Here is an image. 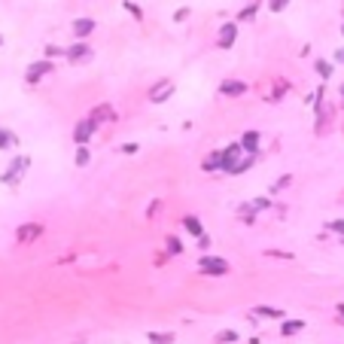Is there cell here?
Instances as JSON below:
<instances>
[{"label": "cell", "instance_id": "e575fe53", "mask_svg": "<svg viewBox=\"0 0 344 344\" xmlns=\"http://www.w3.org/2000/svg\"><path fill=\"white\" fill-rule=\"evenodd\" d=\"M122 153H125V155H137L140 147H137V143H122Z\"/></svg>", "mask_w": 344, "mask_h": 344}, {"label": "cell", "instance_id": "ab89813d", "mask_svg": "<svg viewBox=\"0 0 344 344\" xmlns=\"http://www.w3.org/2000/svg\"><path fill=\"white\" fill-rule=\"evenodd\" d=\"M0 46H3V34H0Z\"/></svg>", "mask_w": 344, "mask_h": 344}, {"label": "cell", "instance_id": "f1b7e54d", "mask_svg": "<svg viewBox=\"0 0 344 344\" xmlns=\"http://www.w3.org/2000/svg\"><path fill=\"white\" fill-rule=\"evenodd\" d=\"M168 253H171V256H180V253H183V244H180V238H168Z\"/></svg>", "mask_w": 344, "mask_h": 344}, {"label": "cell", "instance_id": "cb8c5ba5", "mask_svg": "<svg viewBox=\"0 0 344 344\" xmlns=\"http://www.w3.org/2000/svg\"><path fill=\"white\" fill-rule=\"evenodd\" d=\"M234 341H238V332H231V329L216 332V344H234Z\"/></svg>", "mask_w": 344, "mask_h": 344}, {"label": "cell", "instance_id": "d590c367", "mask_svg": "<svg viewBox=\"0 0 344 344\" xmlns=\"http://www.w3.org/2000/svg\"><path fill=\"white\" fill-rule=\"evenodd\" d=\"M332 61H335V64H344V46L332 52Z\"/></svg>", "mask_w": 344, "mask_h": 344}, {"label": "cell", "instance_id": "52a82bcc", "mask_svg": "<svg viewBox=\"0 0 344 344\" xmlns=\"http://www.w3.org/2000/svg\"><path fill=\"white\" fill-rule=\"evenodd\" d=\"M234 40H238V22L220 25V34H216V43H220V49H231Z\"/></svg>", "mask_w": 344, "mask_h": 344}, {"label": "cell", "instance_id": "d6986e66", "mask_svg": "<svg viewBox=\"0 0 344 344\" xmlns=\"http://www.w3.org/2000/svg\"><path fill=\"white\" fill-rule=\"evenodd\" d=\"M259 6H262V0H250V3H247L241 12H238V22H250V19H256Z\"/></svg>", "mask_w": 344, "mask_h": 344}, {"label": "cell", "instance_id": "8992f818", "mask_svg": "<svg viewBox=\"0 0 344 344\" xmlns=\"http://www.w3.org/2000/svg\"><path fill=\"white\" fill-rule=\"evenodd\" d=\"M52 70H55V64H52L49 58L34 61V64H28V67H25V79H28V82H40L43 76H52Z\"/></svg>", "mask_w": 344, "mask_h": 344}, {"label": "cell", "instance_id": "7a4b0ae2", "mask_svg": "<svg viewBox=\"0 0 344 344\" xmlns=\"http://www.w3.org/2000/svg\"><path fill=\"white\" fill-rule=\"evenodd\" d=\"M198 271H201V274H207V277H226L229 271H231V265L223 259V256H204L198 259Z\"/></svg>", "mask_w": 344, "mask_h": 344}, {"label": "cell", "instance_id": "4dcf8cb0", "mask_svg": "<svg viewBox=\"0 0 344 344\" xmlns=\"http://www.w3.org/2000/svg\"><path fill=\"white\" fill-rule=\"evenodd\" d=\"M265 256H274V259H289V262L296 259L293 253H286V250H265Z\"/></svg>", "mask_w": 344, "mask_h": 344}, {"label": "cell", "instance_id": "83f0119b", "mask_svg": "<svg viewBox=\"0 0 344 344\" xmlns=\"http://www.w3.org/2000/svg\"><path fill=\"white\" fill-rule=\"evenodd\" d=\"M250 204H253V210H256V213H259V210H265V207H271V198H268V195H259V198H256V201H250Z\"/></svg>", "mask_w": 344, "mask_h": 344}, {"label": "cell", "instance_id": "60d3db41", "mask_svg": "<svg viewBox=\"0 0 344 344\" xmlns=\"http://www.w3.org/2000/svg\"><path fill=\"white\" fill-rule=\"evenodd\" d=\"M341 247H344V238H341Z\"/></svg>", "mask_w": 344, "mask_h": 344}, {"label": "cell", "instance_id": "ffe728a7", "mask_svg": "<svg viewBox=\"0 0 344 344\" xmlns=\"http://www.w3.org/2000/svg\"><path fill=\"white\" fill-rule=\"evenodd\" d=\"M305 329V320H283L280 323V332L283 335H296V332H302Z\"/></svg>", "mask_w": 344, "mask_h": 344}, {"label": "cell", "instance_id": "d4e9b609", "mask_svg": "<svg viewBox=\"0 0 344 344\" xmlns=\"http://www.w3.org/2000/svg\"><path fill=\"white\" fill-rule=\"evenodd\" d=\"M43 52H46V58H49V61H55V58H64V55H67V49H61V46H46Z\"/></svg>", "mask_w": 344, "mask_h": 344}, {"label": "cell", "instance_id": "7402d4cb", "mask_svg": "<svg viewBox=\"0 0 344 344\" xmlns=\"http://www.w3.org/2000/svg\"><path fill=\"white\" fill-rule=\"evenodd\" d=\"M150 344H174V332H147Z\"/></svg>", "mask_w": 344, "mask_h": 344}, {"label": "cell", "instance_id": "5b68a950", "mask_svg": "<svg viewBox=\"0 0 344 344\" xmlns=\"http://www.w3.org/2000/svg\"><path fill=\"white\" fill-rule=\"evenodd\" d=\"M64 58H67L70 64H88V61L95 58V49L88 46V43H82V40H79V43H74V46L67 49V55H64Z\"/></svg>", "mask_w": 344, "mask_h": 344}, {"label": "cell", "instance_id": "2e32d148", "mask_svg": "<svg viewBox=\"0 0 344 344\" xmlns=\"http://www.w3.org/2000/svg\"><path fill=\"white\" fill-rule=\"evenodd\" d=\"M0 150L9 153V150H19V137H15L9 128H0Z\"/></svg>", "mask_w": 344, "mask_h": 344}, {"label": "cell", "instance_id": "603a6c76", "mask_svg": "<svg viewBox=\"0 0 344 344\" xmlns=\"http://www.w3.org/2000/svg\"><path fill=\"white\" fill-rule=\"evenodd\" d=\"M74 161H76V168H85L88 161H92V153H88V147H76V155H74Z\"/></svg>", "mask_w": 344, "mask_h": 344}, {"label": "cell", "instance_id": "f35d334b", "mask_svg": "<svg viewBox=\"0 0 344 344\" xmlns=\"http://www.w3.org/2000/svg\"><path fill=\"white\" fill-rule=\"evenodd\" d=\"M341 34H344V19H341Z\"/></svg>", "mask_w": 344, "mask_h": 344}, {"label": "cell", "instance_id": "3957f363", "mask_svg": "<svg viewBox=\"0 0 344 344\" xmlns=\"http://www.w3.org/2000/svg\"><path fill=\"white\" fill-rule=\"evenodd\" d=\"M174 92H177L174 79H158V82L150 88V92H147V101H150V104H165Z\"/></svg>", "mask_w": 344, "mask_h": 344}, {"label": "cell", "instance_id": "d6a6232c", "mask_svg": "<svg viewBox=\"0 0 344 344\" xmlns=\"http://www.w3.org/2000/svg\"><path fill=\"white\" fill-rule=\"evenodd\" d=\"M195 247L201 250V253H207V250H210V238H207V234H201V238H195Z\"/></svg>", "mask_w": 344, "mask_h": 344}, {"label": "cell", "instance_id": "5bb4252c", "mask_svg": "<svg viewBox=\"0 0 344 344\" xmlns=\"http://www.w3.org/2000/svg\"><path fill=\"white\" fill-rule=\"evenodd\" d=\"M253 317H271V320H286L283 307H271V305H259V307H253Z\"/></svg>", "mask_w": 344, "mask_h": 344}, {"label": "cell", "instance_id": "8d00e7d4", "mask_svg": "<svg viewBox=\"0 0 344 344\" xmlns=\"http://www.w3.org/2000/svg\"><path fill=\"white\" fill-rule=\"evenodd\" d=\"M338 317H344V302H338Z\"/></svg>", "mask_w": 344, "mask_h": 344}, {"label": "cell", "instance_id": "30bf717a", "mask_svg": "<svg viewBox=\"0 0 344 344\" xmlns=\"http://www.w3.org/2000/svg\"><path fill=\"white\" fill-rule=\"evenodd\" d=\"M238 143H241V150H244V153L256 155V153H259V143H262V134H259V131H244Z\"/></svg>", "mask_w": 344, "mask_h": 344}, {"label": "cell", "instance_id": "8fae6325", "mask_svg": "<svg viewBox=\"0 0 344 344\" xmlns=\"http://www.w3.org/2000/svg\"><path fill=\"white\" fill-rule=\"evenodd\" d=\"M70 28H74V37L76 40H85V37H92V34H95V19H74V25H70Z\"/></svg>", "mask_w": 344, "mask_h": 344}, {"label": "cell", "instance_id": "4fadbf2b", "mask_svg": "<svg viewBox=\"0 0 344 344\" xmlns=\"http://www.w3.org/2000/svg\"><path fill=\"white\" fill-rule=\"evenodd\" d=\"M241 155H244L241 143H229V147L223 150V174H226V171L231 168V161H234V158H241Z\"/></svg>", "mask_w": 344, "mask_h": 344}, {"label": "cell", "instance_id": "44dd1931", "mask_svg": "<svg viewBox=\"0 0 344 344\" xmlns=\"http://www.w3.org/2000/svg\"><path fill=\"white\" fill-rule=\"evenodd\" d=\"M88 119H95V122L101 125V122H107V119H113V110H110L107 104H101V107H95V110H92V116H88Z\"/></svg>", "mask_w": 344, "mask_h": 344}, {"label": "cell", "instance_id": "277c9868", "mask_svg": "<svg viewBox=\"0 0 344 344\" xmlns=\"http://www.w3.org/2000/svg\"><path fill=\"white\" fill-rule=\"evenodd\" d=\"M95 134H98V122L95 119H82V122L74 125V143H76V147H85Z\"/></svg>", "mask_w": 344, "mask_h": 344}, {"label": "cell", "instance_id": "7c38bea8", "mask_svg": "<svg viewBox=\"0 0 344 344\" xmlns=\"http://www.w3.org/2000/svg\"><path fill=\"white\" fill-rule=\"evenodd\" d=\"M253 161H256V155H250V153H244L241 158H234V161H231V168H229L226 174H229V177H238V174H247V171L253 168Z\"/></svg>", "mask_w": 344, "mask_h": 344}, {"label": "cell", "instance_id": "4316f807", "mask_svg": "<svg viewBox=\"0 0 344 344\" xmlns=\"http://www.w3.org/2000/svg\"><path fill=\"white\" fill-rule=\"evenodd\" d=\"M122 6H125V9H128V12L134 15V19H137V22H143V9H140V6L134 3V0H125V3H122Z\"/></svg>", "mask_w": 344, "mask_h": 344}, {"label": "cell", "instance_id": "f546056e", "mask_svg": "<svg viewBox=\"0 0 344 344\" xmlns=\"http://www.w3.org/2000/svg\"><path fill=\"white\" fill-rule=\"evenodd\" d=\"M289 183H293V174H286V177H280V180H277V183H274V186H271V195H274V192H280V189H286Z\"/></svg>", "mask_w": 344, "mask_h": 344}, {"label": "cell", "instance_id": "74e56055", "mask_svg": "<svg viewBox=\"0 0 344 344\" xmlns=\"http://www.w3.org/2000/svg\"><path fill=\"white\" fill-rule=\"evenodd\" d=\"M341 110H344V85H341Z\"/></svg>", "mask_w": 344, "mask_h": 344}, {"label": "cell", "instance_id": "836d02e7", "mask_svg": "<svg viewBox=\"0 0 344 344\" xmlns=\"http://www.w3.org/2000/svg\"><path fill=\"white\" fill-rule=\"evenodd\" d=\"M189 15H192V9H189V6H183V9H177V15H174V22H186V19H189Z\"/></svg>", "mask_w": 344, "mask_h": 344}, {"label": "cell", "instance_id": "ac0fdd59", "mask_svg": "<svg viewBox=\"0 0 344 344\" xmlns=\"http://www.w3.org/2000/svg\"><path fill=\"white\" fill-rule=\"evenodd\" d=\"M314 70L320 74V79H329L335 74V61H326V58H317L314 61Z\"/></svg>", "mask_w": 344, "mask_h": 344}, {"label": "cell", "instance_id": "484cf974", "mask_svg": "<svg viewBox=\"0 0 344 344\" xmlns=\"http://www.w3.org/2000/svg\"><path fill=\"white\" fill-rule=\"evenodd\" d=\"M326 231H332V234H338V238H344V220H329V223H326Z\"/></svg>", "mask_w": 344, "mask_h": 344}, {"label": "cell", "instance_id": "ba28073f", "mask_svg": "<svg viewBox=\"0 0 344 344\" xmlns=\"http://www.w3.org/2000/svg\"><path fill=\"white\" fill-rule=\"evenodd\" d=\"M220 95L223 98H244L247 95V82L244 79H223L220 82Z\"/></svg>", "mask_w": 344, "mask_h": 344}, {"label": "cell", "instance_id": "9c48e42d", "mask_svg": "<svg viewBox=\"0 0 344 344\" xmlns=\"http://www.w3.org/2000/svg\"><path fill=\"white\" fill-rule=\"evenodd\" d=\"M40 234H43L40 223H28V226H22L19 231H15V241H19V244H31L34 238H40Z\"/></svg>", "mask_w": 344, "mask_h": 344}, {"label": "cell", "instance_id": "6da1fadb", "mask_svg": "<svg viewBox=\"0 0 344 344\" xmlns=\"http://www.w3.org/2000/svg\"><path fill=\"white\" fill-rule=\"evenodd\" d=\"M28 168H31V155H15L9 161V168L0 174V183L3 186H19L25 180V174H28Z\"/></svg>", "mask_w": 344, "mask_h": 344}, {"label": "cell", "instance_id": "1f68e13d", "mask_svg": "<svg viewBox=\"0 0 344 344\" xmlns=\"http://www.w3.org/2000/svg\"><path fill=\"white\" fill-rule=\"evenodd\" d=\"M286 3H289V0H268V9H271V12H283Z\"/></svg>", "mask_w": 344, "mask_h": 344}, {"label": "cell", "instance_id": "e0dca14e", "mask_svg": "<svg viewBox=\"0 0 344 344\" xmlns=\"http://www.w3.org/2000/svg\"><path fill=\"white\" fill-rule=\"evenodd\" d=\"M183 229L192 234V238H201V234H204V226H201V220H198V216H186V220H183Z\"/></svg>", "mask_w": 344, "mask_h": 344}, {"label": "cell", "instance_id": "9a60e30c", "mask_svg": "<svg viewBox=\"0 0 344 344\" xmlns=\"http://www.w3.org/2000/svg\"><path fill=\"white\" fill-rule=\"evenodd\" d=\"M201 171H223V150H213L204 161H201Z\"/></svg>", "mask_w": 344, "mask_h": 344}]
</instances>
